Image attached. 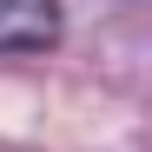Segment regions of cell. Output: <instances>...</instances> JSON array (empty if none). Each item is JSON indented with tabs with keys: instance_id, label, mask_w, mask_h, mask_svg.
I'll list each match as a JSON object with an SVG mask.
<instances>
[{
	"instance_id": "cell-1",
	"label": "cell",
	"mask_w": 152,
	"mask_h": 152,
	"mask_svg": "<svg viewBox=\"0 0 152 152\" xmlns=\"http://www.w3.org/2000/svg\"><path fill=\"white\" fill-rule=\"evenodd\" d=\"M60 46V0H0V53Z\"/></svg>"
}]
</instances>
